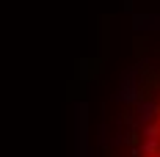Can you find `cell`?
I'll list each match as a JSON object with an SVG mask.
<instances>
[{
	"instance_id": "obj_1",
	"label": "cell",
	"mask_w": 160,
	"mask_h": 157,
	"mask_svg": "<svg viewBox=\"0 0 160 157\" xmlns=\"http://www.w3.org/2000/svg\"><path fill=\"white\" fill-rule=\"evenodd\" d=\"M102 72V61H80V77H91V75H99Z\"/></svg>"
},
{
	"instance_id": "obj_2",
	"label": "cell",
	"mask_w": 160,
	"mask_h": 157,
	"mask_svg": "<svg viewBox=\"0 0 160 157\" xmlns=\"http://www.w3.org/2000/svg\"><path fill=\"white\" fill-rule=\"evenodd\" d=\"M141 152H144L146 157H158L160 155V138H146V141L141 143Z\"/></svg>"
},
{
	"instance_id": "obj_3",
	"label": "cell",
	"mask_w": 160,
	"mask_h": 157,
	"mask_svg": "<svg viewBox=\"0 0 160 157\" xmlns=\"http://www.w3.org/2000/svg\"><path fill=\"white\" fill-rule=\"evenodd\" d=\"M144 138H160V124H146L144 127Z\"/></svg>"
},
{
	"instance_id": "obj_4",
	"label": "cell",
	"mask_w": 160,
	"mask_h": 157,
	"mask_svg": "<svg viewBox=\"0 0 160 157\" xmlns=\"http://www.w3.org/2000/svg\"><path fill=\"white\" fill-rule=\"evenodd\" d=\"M127 143L132 146V149H138V146H141V135H138L135 130H130V132H127Z\"/></svg>"
},
{
	"instance_id": "obj_5",
	"label": "cell",
	"mask_w": 160,
	"mask_h": 157,
	"mask_svg": "<svg viewBox=\"0 0 160 157\" xmlns=\"http://www.w3.org/2000/svg\"><path fill=\"white\" fill-rule=\"evenodd\" d=\"M124 8H127V11H132V0H124Z\"/></svg>"
},
{
	"instance_id": "obj_6",
	"label": "cell",
	"mask_w": 160,
	"mask_h": 157,
	"mask_svg": "<svg viewBox=\"0 0 160 157\" xmlns=\"http://www.w3.org/2000/svg\"><path fill=\"white\" fill-rule=\"evenodd\" d=\"M105 157H116V155H113V152H111V149H108V152H105Z\"/></svg>"
},
{
	"instance_id": "obj_7",
	"label": "cell",
	"mask_w": 160,
	"mask_h": 157,
	"mask_svg": "<svg viewBox=\"0 0 160 157\" xmlns=\"http://www.w3.org/2000/svg\"><path fill=\"white\" fill-rule=\"evenodd\" d=\"M158 110H160V102H158Z\"/></svg>"
}]
</instances>
